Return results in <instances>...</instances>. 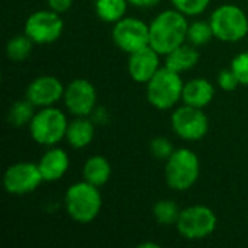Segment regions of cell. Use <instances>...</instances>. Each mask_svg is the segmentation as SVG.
Here are the masks:
<instances>
[{"mask_svg": "<svg viewBox=\"0 0 248 248\" xmlns=\"http://www.w3.org/2000/svg\"><path fill=\"white\" fill-rule=\"evenodd\" d=\"M189 22L186 15L176 9L158 13L150 23V46L160 55H167L187 39Z\"/></svg>", "mask_w": 248, "mask_h": 248, "instance_id": "1", "label": "cell"}, {"mask_svg": "<svg viewBox=\"0 0 248 248\" xmlns=\"http://www.w3.org/2000/svg\"><path fill=\"white\" fill-rule=\"evenodd\" d=\"M64 206L68 217L78 224L94 221L102 209L99 187L86 180L71 185L64 195Z\"/></svg>", "mask_w": 248, "mask_h": 248, "instance_id": "2", "label": "cell"}, {"mask_svg": "<svg viewBox=\"0 0 248 248\" xmlns=\"http://www.w3.org/2000/svg\"><path fill=\"white\" fill-rule=\"evenodd\" d=\"M183 87L185 83L180 73L164 65L145 84L147 100L158 110L171 109L179 100H182Z\"/></svg>", "mask_w": 248, "mask_h": 248, "instance_id": "3", "label": "cell"}, {"mask_svg": "<svg viewBox=\"0 0 248 248\" xmlns=\"http://www.w3.org/2000/svg\"><path fill=\"white\" fill-rule=\"evenodd\" d=\"M201 174L198 155L189 148H179L166 161L164 177L170 189L177 192L189 190L195 186Z\"/></svg>", "mask_w": 248, "mask_h": 248, "instance_id": "4", "label": "cell"}, {"mask_svg": "<svg viewBox=\"0 0 248 248\" xmlns=\"http://www.w3.org/2000/svg\"><path fill=\"white\" fill-rule=\"evenodd\" d=\"M209 23L214 36L222 42H240L248 33L247 13L237 4L227 3L217 7L209 17Z\"/></svg>", "mask_w": 248, "mask_h": 248, "instance_id": "5", "label": "cell"}, {"mask_svg": "<svg viewBox=\"0 0 248 248\" xmlns=\"http://www.w3.org/2000/svg\"><path fill=\"white\" fill-rule=\"evenodd\" d=\"M67 128L68 121L65 113L58 108L46 106L35 112L29 124V134L35 142L45 147H54L65 138Z\"/></svg>", "mask_w": 248, "mask_h": 248, "instance_id": "6", "label": "cell"}, {"mask_svg": "<svg viewBox=\"0 0 248 248\" xmlns=\"http://www.w3.org/2000/svg\"><path fill=\"white\" fill-rule=\"evenodd\" d=\"M217 224L218 218L211 208L205 205H193L180 211L176 227L183 238L195 241L212 235L217 230Z\"/></svg>", "mask_w": 248, "mask_h": 248, "instance_id": "7", "label": "cell"}, {"mask_svg": "<svg viewBox=\"0 0 248 248\" xmlns=\"http://www.w3.org/2000/svg\"><path fill=\"white\" fill-rule=\"evenodd\" d=\"M62 31L64 22L60 13L51 9L33 12L25 22V33L35 45H48L58 41Z\"/></svg>", "mask_w": 248, "mask_h": 248, "instance_id": "8", "label": "cell"}, {"mask_svg": "<svg viewBox=\"0 0 248 248\" xmlns=\"http://www.w3.org/2000/svg\"><path fill=\"white\" fill-rule=\"evenodd\" d=\"M113 44L128 55L150 45V25L137 17H122L112 28Z\"/></svg>", "mask_w": 248, "mask_h": 248, "instance_id": "9", "label": "cell"}, {"mask_svg": "<svg viewBox=\"0 0 248 248\" xmlns=\"http://www.w3.org/2000/svg\"><path fill=\"white\" fill-rule=\"evenodd\" d=\"M44 182L38 164L19 161L9 166L3 174V186L7 193L23 196L36 190Z\"/></svg>", "mask_w": 248, "mask_h": 248, "instance_id": "10", "label": "cell"}, {"mask_svg": "<svg viewBox=\"0 0 248 248\" xmlns=\"http://www.w3.org/2000/svg\"><path fill=\"white\" fill-rule=\"evenodd\" d=\"M171 128L185 141H199L208 134L209 121L202 109L185 105L173 112Z\"/></svg>", "mask_w": 248, "mask_h": 248, "instance_id": "11", "label": "cell"}, {"mask_svg": "<svg viewBox=\"0 0 248 248\" xmlns=\"http://www.w3.org/2000/svg\"><path fill=\"white\" fill-rule=\"evenodd\" d=\"M64 105L74 116H89L96 109L97 93L86 78H74L64 89Z\"/></svg>", "mask_w": 248, "mask_h": 248, "instance_id": "12", "label": "cell"}, {"mask_svg": "<svg viewBox=\"0 0 248 248\" xmlns=\"http://www.w3.org/2000/svg\"><path fill=\"white\" fill-rule=\"evenodd\" d=\"M65 86L54 76H39L26 87V99L35 108L54 106L64 96Z\"/></svg>", "mask_w": 248, "mask_h": 248, "instance_id": "13", "label": "cell"}, {"mask_svg": "<svg viewBox=\"0 0 248 248\" xmlns=\"http://www.w3.org/2000/svg\"><path fill=\"white\" fill-rule=\"evenodd\" d=\"M160 68V54L150 45L129 54L128 73L137 83L147 84Z\"/></svg>", "mask_w": 248, "mask_h": 248, "instance_id": "14", "label": "cell"}, {"mask_svg": "<svg viewBox=\"0 0 248 248\" xmlns=\"http://www.w3.org/2000/svg\"><path fill=\"white\" fill-rule=\"evenodd\" d=\"M38 167H39L44 182H48V183L57 182V180L62 179L64 174L70 169L68 154L62 148L51 147L41 157Z\"/></svg>", "mask_w": 248, "mask_h": 248, "instance_id": "15", "label": "cell"}, {"mask_svg": "<svg viewBox=\"0 0 248 248\" xmlns=\"http://www.w3.org/2000/svg\"><path fill=\"white\" fill-rule=\"evenodd\" d=\"M215 96V87L206 78H192L185 83L182 100L185 105L203 109L206 108Z\"/></svg>", "mask_w": 248, "mask_h": 248, "instance_id": "16", "label": "cell"}, {"mask_svg": "<svg viewBox=\"0 0 248 248\" xmlns=\"http://www.w3.org/2000/svg\"><path fill=\"white\" fill-rule=\"evenodd\" d=\"M93 138H94L93 119H89L87 116H76V119L68 122L65 140L73 148L76 150L86 148L87 145H90Z\"/></svg>", "mask_w": 248, "mask_h": 248, "instance_id": "17", "label": "cell"}, {"mask_svg": "<svg viewBox=\"0 0 248 248\" xmlns=\"http://www.w3.org/2000/svg\"><path fill=\"white\" fill-rule=\"evenodd\" d=\"M199 58L201 55L198 46L192 45L190 42L189 44L185 42L166 55V67L177 73H185L192 70L199 62Z\"/></svg>", "mask_w": 248, "mask_h": 248, "instance_id": "18", "label": "cell"}, {"mask_svg": "<svg viewBox=\"0 0 248 248\" xmlns=\"http://www.w3.org/2000/svg\"><path fill=\"white\" fill-rule=\"evenodd\" d=\"M112 174V167L110 163L102 157V155H93L90 157L84 166H83V177L86 182L100 187L106 185L110 179Z\"/></svg>", "mask_w": 248, "mask_h": 248, "instance_id": "19", "label": "cell"}, {"mask_svg": "<svg viewBox=\"0 0 248 248\" xmlns=\"http://www.w3.org/2000/svg\"><path fill=\"white\" fill-rule=\"evenodd\" d=\"M128 3V0H96L94 10L100 20L106 23H116L125 17Z\"/></svg>", "mask_w": 248, "mask_h": 248, "instance_id": "20", "label": "cell"}, {"mask_svg": "<svg viewBox=\"0 0 248 248\" xmlns=\"http://www.w3.org/2000/svg\"><path fill=\"white\" fill-rule=\"evenodd\" d=\"M33 42L32 39L23 32L20 35H16L13 38H10L7 41V45H6V55L10 61H15V62H20V61H25L31 52H32V48H33Z\"/></svg>", "mask_w": 248, "mask_h": 248, "instance_id": "21", "label": "cell"}, {"mask_svg": "<svg viewBox=\"0 0 248 248\" xmlns=\"http://www.w3.org/2000/svg\"><path fill=\"white\" fill-rule=\"evenodd\" d=\"M33 115H35V106L28 99L16 100L7 112V122L12 126L20 128L29 125Z\"/></svg>", "mask_w": 248, "mask_h": 248, "instance_id": "22", "label": "cell"}, {"mask_svg": "<svg viewBox=\"0 0 248 248\" xmlns=\"http://www.w3.org/2000/svg\"><path fill=\"white\" fill-rule=\"evenodd\" d=\"M153 215L160 225L170 227L177 224V219L180 217V209L171 199H163L154 205Z\"/></svg>", "mask_w": 248, "mask_h": 248, "instance_id": "23", "label": "cell"}, {"mask_svg": "<svg viewBox=\"0 0 248 248\" xmlns=\"http://www.w3.org/2000/svg\"><path fill=\"white\" fill-rule=\"evenodd\" d=\"M214 36V31L209 22L205 20H195L192 23H189V29H187V41L195 45V46H203L208 42L212 41Z\"/></svg>", "mask_w": 248, "mask_h": 248, "instance_id": "24", "label": "cell"}, {"mask_svg": "<svg viewBox=\"0 0 248 248\" xmlns=\"http://www.w3.org/2000/svg\"><path fill=\"white\" fill-rule=\"evenodd\" d=\"M176 10L182 12L186 16H198L203 13L211 0H171Z\"/></svg>", "mask_w": 248, "mask_h": 248, "instance_id": "25", "label": "cell"}, {"mask_svg": "<svg viewBox=\"0 0 248 248\" xmlns=\"http://www.w3.org/2000/svg\"><path fill=\"white\" fill-rule=\"evenodd\" d=\"M150 151L157 160L167 161L170 158V155L174 153V147H173L171 141L167 140L166 137H155L150 142Z\"/></svg>", "mask_w": 248, "mask_h": 248, "instance_id": "26", "label": "cell"}, {"mask_svg": "<svg viewBox=\"0 0 248 248\" xmlns=\"http://www.w3.org/2000/svg\"><path fill=\"white\" fill-rule=\"evenodd\" d=\"M231 68L235 73V76L240 80V84L248 86V51L238 54L232 62H231Z\"/></svg>", "mask_w": 248, "mask_h": 248, "instance_id": "27", "label": "cell"}, {"mask_svg": "<svg viewBox=\"0 0 248 248\" xmlns=\"http://www.w3.org/2000/svg\"><path fill=\"white\" fill-rule=\"evenodd\" d=\"M218 86L224 90V92H234L238 86H240V80L235 76V73L232 71V68H225L222 71H219L218 74Z\"/></svg>", "mask_w": 248, "mask_h": 248, "instance_id": "28", "label": "cell"}, {"mask_svg": "<svg viewBox=\"0 0 248 248\" xmlns=\"http://www.w3.org/2000/svg\"><path fill=\"white\" fill-rule=\"evenodd\" d=\"M74 0H46L48 7L57 13H64L67 10H70V7L73 6Z\"/></svg>", "mask_w": 248, "mask_h": 248, "instance_id": "29", "label": "cell"}, {"mask_svg": "<svg viewBox=\"0 0 248 248\" xmlns=\"http://www.w3.org/2000/svg\"><path fill=\"white\" fill-rule=\"evenodd\" d=\"M129 4L137 6V7H153L157 6L161 0H128Z\"/></svg>", "mask_w": 248, "mask_h": 248, "instance_id": "30", "label": "cell"}, {"mask_svg": "<svg viewBox=\"0 0 248 248\" xmlns=\"http://www.w3.org/2000/svg\"><path fill=\"white\" fill-rule=\"evenodd\" d=\"M140 247L141 248H158L160 246H158V244H155V243H144V244H140Z\"/></svg>", "mask_w": 248, "mask_h": 248, "instance_id": "31", "label": "cell"}]
</instances>
